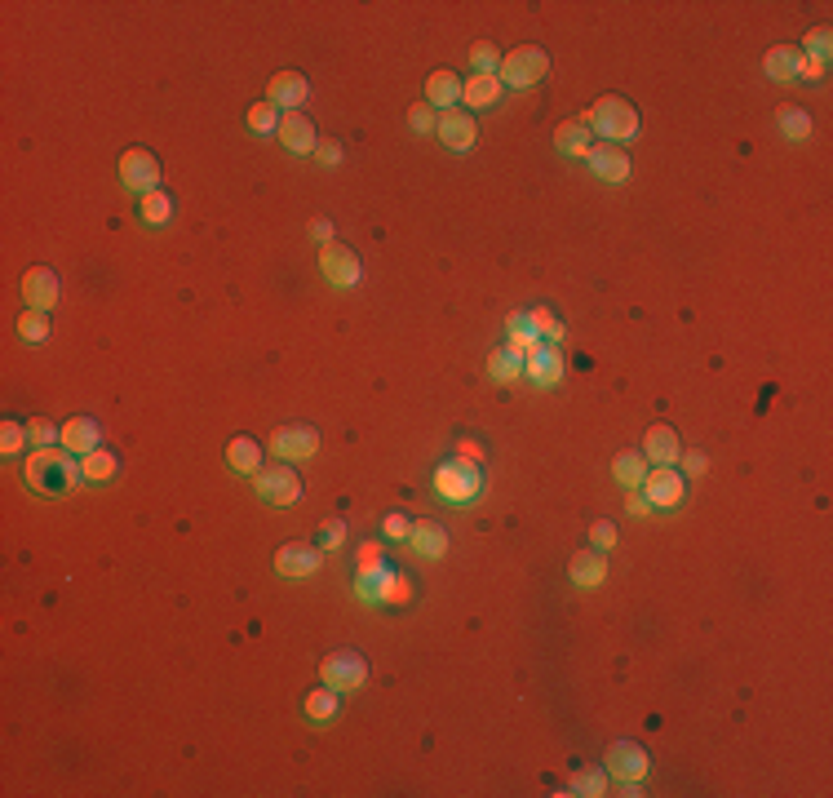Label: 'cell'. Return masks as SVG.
<instances>
[{
    "instance_id": "1",
    "label": "cell",
    "mask_w": 833,
    "mask_h": 798,
    "mask_svg": "<svg viewBox=\"0 0 833 798\" xmlns=\"http://www.w3.org/2000/svg\"><path fill=\"white\" fill-rule=\"evenodd\" d=\"M76 479H85V475H80V462L67 457V448H36L23 470V484L40 497H63V493H71Z\"/></svg>"
},
{
    "instance_id": "2",
    "label": "cell",
    "mask_w": 833,
    "mask_h": 798,
    "mask_svg": "<svg viewBox=\"0 0 833 798\" xmlns=\"http://www.w3.org/2000/svg\"><path fill=\"white\" fill-rule=\"evenodd\" d=\"M581 120L590 125V133H599L603 142H616V147L639 138V107L630 98H616V94L599 98Z\"/></svg>"
},
{
    "instance_id": "3",
    "label": "cell",
    "mask_w": 833,
    "mask_h": 798,
    "mask_svg": "<svg viewBox=\"0 0 833 798\" xmlns=\"http://www.w3.org/2000/svg\"><path fill=\"white\" fill-rule=\"evenodd\" d=\"M483 488V470L475 462H461V457H452V462H439L435 470V493L452 501V506H466V501H475Z\"/></svg>"
},
{
    "instance_id": "4",
    "label": "cell",
    "mask_w": 833,
    "mask_h": 798,
    "mask_svg": "<svg viewBox=\"0 0 833 798\" xmlns=\"http://www.w3.org/2000/svg\"><path fill=\"white\" fill-rule=\"evenodd\" d=\"M253 488H257V497L275 510H289V506H297V497H302V479H297V470L289 462L262 466L253 475Z\"/></svg>"
},
{
    "instance_id": "5",
    "label": "cell",
    "mask_w": 833,
    "mask_h": 798,
    "mask_svg": "<svg viewBox=\"0 0 833 798\" xmlns=\"http://www.w3.org/2000/svg\"><path fill=\"white\" fill-rule=\"evenodd\" d=\"M545 71H550V54H545L541 45H519L514 54L501 58V85L510 89H532L537 80H545Z\"/></svg>"
},
{
    "instance_id": "6",
    "label": "cell",
    "mask_w": 833,
    "mask_h": 798,
    "mask_svg": "<svg viewBox=\"0 0 833 798\" xmlns=\"http://www.w3.org/2000/svg\"><path fill=\"white\" fill-rule=\"evenodd\" d=\"M320 683L333 692H359L368 683V661L359 657L355 648H337L328 652L324 665H320Z\"/></svg>"
},
{
    "instance_id": "7",
    "label": "cell",
    "mask_w": 833,
    "mask_h": 798,
    "mask_svg": "<svg viewBox=\"0 0 833 798\" xmlns=\"http://www.w3.org/2000/svg\"><path fill=\"white\" fill-rule=\"evenodd\" d=\"M120 182L133 196H151V191H160V160L147 147H129L120 156Z\"/></svg>"
},
{
    "instance_id": "8",
    "label": "cell",
    "mask_w": 833,
    "mask_h": 798,
    "mask_svg": "<svg viewBox=\"0 0 833 798\" xmlns=\"http://www.w3.org/2000/svg\"><path fill=\"white\" fill-rule=\"evenodd\" d=\"M324 564V550L311 546V541H289V546L275 550V572H280L284 581H306L315 577Z\"/></svg>"
},
{
    "instance_id": "9",
    "label": "cell",
    "mask_w": 833,
    "mask_h": 798,
    "mask_svg": "<svg viewBox=\"0 0 833 798\" xmlns=\"http://www.w3.org/2000/svg\"><path fill=\"white\" fill-rule=\"evenodd\" d=\"M639 493L647 497V506H652V510H674L678 501H683V493H687V479L678 475L674 466H652Z\"/></svg>"
},
{
    "instance_id": "10",
    "label": "cell",
    "mask_w": 833,
    "mask_h": 798,
    "mask_svg": "<svg viewBox=\"0 0 833 798\" xmlns=\"http://www.w3.org/2000/svg\"><path fill=\"white\" fill-rule=\"evenodd\" d=\"M320 271H324V280L333 284V289H355L359 284V275H364V266H359V253L355 249H346V244H324L320 249Z\"/></svg>"
},
{
    "instance_id": "11",
    "label": "cell",
    "mask_w": 833,
    "mask_h": 798,
    "mask_svg": "<svg viewBox=\"0 0 833 798\" xmlns=\"http://www.w3.org/2000/svg\"><path fill=\"white\" fill-rule=\"evenodd\" d=\"M18 289H23V306H32V311H45V315H49V306L63 298V280H58L54 266H27Z\"/></svg>"
},
{
    "instance_id": "12",
    "label": "cell",
    "mask_w": 833,
    "mask_h": 798,
    "mask_svg": "<svg viewBox=\"0 0 833 798\" xmlns=\"http://www.w3.org/2000/svg\"><path fill=\"white\" fill-rule=\"evenodd\" d=\"M585 160H590V169H594V178H603L608 187H621V182H630V151L625 147H616V142H594L590 151H585Z\"/></svg>"
},
{
    "instance_id": "13",
    "label": "cell",
    "mask_w": 833,
    "mask_h": 798,
    "mask_svg": "<svg viewBox=\"0 0 833 798\" xmlns=\"http://www.w3.org/2000/svg\"><path fill=\"white\" fill-rule=\"evenodd\" d=\"M271 453L280 457V462H306V457L320 453V431L315 426H280L271 439Z\"/></svg>"
},
{
    "instance_id": "14",
    "label": "cell",
    "mask_w": 833,
    "mask_h": 798,
    "mask_svg": "<svg viewBox=\"0 0 833 798\" xmlns=\"http://www.w3.org/2000/svg\"><path fill=\"white\" fill-rule=\"evenodd\" d=\"M439 142H444L448 151H457V156H466L470 147H475V138H479V125H475V116H470L466 107H452V111H439Z\"/></svg>"
},
{
    "instance_id": "15",
    "label": "cell",
    "mask_w": 833,
    "mask_h": 798,
    "mask_svg": "<svg viewBox=\"0 0 833 798\" xmlns=\"http://www.w3.org/2000/svg\"><path fill=\"white\" fill-rule=\"evenodd\" d=\"M306 94H311V80L302 71H275L271 85H266V102L280 111H302Z\"/></svg>"
},
{
    "instance_id": "16",
    "label": "cell",
    "mask_w": 833,
    "mask_h": 798,
    "mask_svg": "<svg viewBox=\"0 0 833 798\" xmlns=\"http://www.w3.org/2000/svg\"><path fill=\"white\" fill-rule=\"evenodd\" d=\"M280 142L293 156H315L320 151V133H315L311 116H302V111H284L280 116Z\"/></svg>"
},
{
    "instance_id": "17",
    "label": "cell",
    "mask_w": 833,
    "mask_h": 798,
    "mask_svg": "<svg viewBox=\"0 0 833 798\" xmlns=\"http://www.w3.org/2000/svg\"><path fill=\"white\" fill-rule=\"evenodd\" d=\"M523 377H528L532 386H554L563 377V355L554 342H537L528 351V360H523Z\"/></svg>"
},
{
    "instance_id": "18",
    "label": "cell",
    "mask_w": 833,
    "mask_h": 798,
    "mask_svg": "<svg viewBox=\"0 0 833 798\" xmlns=\"http://www.w3.org/2000/svg\"><path fill=\"white\" fill-rule=\"evenodd\" d=\"M608 772L621 781H643L647 776V750L634 741H612L608 745Z\"/></svg>"
},
{
    "instance_id": "19",
    "label": "cell",
    "mask_w": 833,
    "mask_h": 798,
    "mask_svg": "<svg viewBox=\"0 0 833 798\" xmlns=\"http://www.w3.org/2000/svg\"><path fill=\"white\" fill-rule=\"evenodd\" d=\"M501 94H506L501 76H470V80H461V107H466L470 116H475V111L497 107Z\"/></svg>"
},
{
    "instance_id": "20",
    "label": "cell",
    "mask_w": 833,
    "mask_h": 798,
    "mask_svg": "<svg viewBox=\"0 0 833 798\" xmlns=\"http://www.w3.org/2000/svg\"><path fill=\"white\" fill-rule=\"evenodd\" d=\"M802 49L798 45H776L771 54L763 58V71H767V80H776V85H798L802 80Z\"/></svg>"
},
{
    "instance_id": "21",
    "label": "cell",
    "mask_w": 833,
    "mask_h": 798,
    "mask_svg": "<svg viewBox=\"0 0 833 798\" xmlns=\"http://www.w3.org/2000/svg\"><path fill=\"white\" fill-rule=\"evenodd\" d=\"M643 457H647V466H678L683 444H678L674 426H652L647 439H643Z\"/></svg>"
},
{
    "instance_id": "22",
    "label": "cell",
    "mask_w": 833,
    "mask_h": 798,
    "mask_svg": "<svg viewBox=\"0 0 833 798\" xmlns=\"http://www.w3.org/2000/svg\"><path fill=\"white\" fill-rule=\"evenodd\" d=\"M408 546H413L421 559H444L448 532H444V524H435V519H417V524L408 528Z\"/></svg>"
},
{
    "instance_id": "23",
    "label": "cell",
    "mask_w": 833,
    "mask_h": 798,
    "mask_svg": "<svg viewBox=\"0 0 833 798\" xmlns=\"http://www.w3.org/2000/svg\"><path fill=\"white\" fill-rule=\"evenodd\" d=\"M568 577L577 581L581 590L603 586V577H608V559H603V550H594V546L577 550V555H572V564H568Z\"/></svg>"
},
{
    "instance_id": "24",
    "label": "cell",
    "mask_w": 833,
    "mask_h": 798,
    "mask_svg": "<svg viewBox=\"0 0 833 798\" xmlns=\"http://www.w3.org/2000/svg\"><path fill=\"white\" fill-rule=\"evenodd\" d=\"M63 448H67V453H80V457L102 448L98 417H71V422H63Z\"/></svg>"
},
{
    "instance_id": "25",
    "label": "cell",
    "mask_w": 833,
    "mask_h": 798,
    "mask_svg": "<svg viewBox=\"0 0 833 798\" xmlns=\"http://www.w3.org/2000/svg\"><path fill=\"white\" fill-rule=\"evenodd\" d=\"M426 107H435V111H452V107H461V80L452 76L448 67L430 71V80H426Z\"/></svg>"
},
{
    "instance_id": "26",
    "label": "cell",
    "mask_w": 833,
    "mask_h": 798,
    "mask_svg": "<svg viewBox=\"0 0 833 798\" xmlns=\"http://www.w3.org/2000/svg\"><path fill=\"white\" fill-rule=\"evenodd\" d=\"M355 595L364 603H386L390 595H395V568H390V564L364 568V572H359V581H355Z\"/></svg>"
},
{
    "instance_id": "27",
    "label": "cell",
    "mask_w": 833,
    "mask_h": 798,
    "mask_svg": "<svg viewBox=\"0 0 833 798\" xmlns=\"http://www.w3.org/2000/svg\"><path fill=\"white\" fill-rule=\"evenodd\" d=\"M647 457L643 453H634V448H625V453H616L612 457V475H616V484L625 488V493H639L643 488V479H647Z\"/></svg>"
},
{
    "instance_id": "28",
    "label": "cell",
    "mask_w": 833,
    "mask_h": 798,
    "mask_svg": "<svg viewBox=\"0 0 833 798\" xmlns=\"http://www.w3.org/2000/svg\"><path fill=\"white\" fill-rule=\"evenodd\" d=\"M594 147V133L585 120H568V125H559L554 129V151H563V156H572V160H585V151Z\"/></svg>"
},
{
    "instance_id": "29",
    "label": "cell",
    "mask_w": 833,
    "mask_h": 798,
    "mask_svg": "<svg viewBox=\"0 0 833 798\" xmlns=\"http://www.w3.org/2000/svg\"><path fill=\"white\" fill-rule=\"evenodd\" d=\"M523 360H528V351H523L519 342L497 346V351L488 355V377H497V382H514V377H523Z\"/></svg>"
},
{
    "instance_id": "30",
    "label": "cell",
    "mask_w": 833,
    "mask_h": 798,
    "mask_svg": "<svg viewBox=\"0 0 833 798\" xmlns=\"http://www.w3.org/2000/svg\"><path fill=\"white\" fill-rule=\"evenodd\" d=\"M226 466H231L235 475H257V470H262V448H257V439L235 435L231 444H226Z\"/></svg>"
},
{
    "instance_id": "31",
    "label": "cell",
    "mask_w": 833,
    "mask_h": 798,
    "mask_svg": "<svg viewBox=\"0 0 833 798\" xmlns=\"http://www.w3.org/2000/svg\"><path fill=\"white\" fill-rule=\"evenodd\" d=\"M80 475H85V484H111L120 475V457L111 448H94L80 457Z\"/></svg>"
},
{
    "instance_id": "32",
    "label": "cell",
    "mask_w": 833,
    "mask_h": 798,
    "mask_svg": "<svg viewBox=\"0 0 833 798\" xmlns=\"http://www.w3.org/2000/svg\"><path fill=\"white\" fill-rule=\"evenodd\" d=\"M337 697L342 692H333V688H315V692H306V701H302V710H306V719L311 723H333L337 719Z\"/></svg>"
},
{
    "instance_id": "33",
    "label": "cell",
    "mask_w": 833,
    "mask_h": 798,
    "mask_svg": "<svg viewBox=\"0 0 833 798\" xmlns=\"http://www.w3.org/2000/svg\"><path fill=\"white\" fill-rule=\"evenodd\" d=\"M568 794H581V798L608 794V767H577L568 781Z\"/></svg>"
},
{
    "instance_id": "34",
    "label": "cell",
    "mask_w": 833,
    "mask_h": 798,
    "mask_svg": "<svg viewBox=\"0 0 833 798\" xmlns=\"http://www.w3.org/2000/svg\"><path fill=\"white\" fill-rule=\"evenodd\" d=\"M169 218H173L169 191H151V196H142V222H147V227H164Z\"/></svg>"
},
{
    "instance_id": "35",
    "label": "cell",
    "mask_w": 833,
    "mask_h": 798,
    "mask_svg": "<svg viewBox=\"0 0 833 798\" xmlns=\"http://www.w3.org/2000/svg\"><path fill=\"white\" fill-rule=\"evenodd\" d=\"M780 133H785L789 142H802V138H811V116L802 107H780Z\"/></svg>"
},
{
    "instance_id": "36",
    "label": "cell",
    "mask_w": 833,
    "mask_h": 798,
    "mask_svg": "<svg viewBox=\"0 0 833 798\" xmlns=\"http://www.w3.org/2000/svg\"><path fill=\"white\" fill-rule=\"evenodd\" d=\"M27 444H32L27 426H23V422H14V417H5V422H0V453H5V457H18Z\"/></svg>"
},
{
    "instance_id": "37",
    "label": "cell",
    "mask_w": 833,
    "mask_h": 798,
    "mask_svg": "<svg viewBox=\"0 0 833 798\" xmlns=\"http://www.w3.org/2000/svg\"><path fill=\"white\" fill-rule=\"evenodd\" d=\"M18 337L23 342H45L49 337V315L45 311H32V306H23V315H18Z\"/></svg>"
},
{
    "instance_id": "38",
    "label": "cell",
    "mask_w": 833,
    "mask_h": 798,
    "mask_svg": "<svg viewBox=\"0 0 833 798\" xmlns=\"http://www.w3.org/2000/svg\"><path fill=\"white\" fill-rule=\"evenodd\" d=\"M506 329H510V342H519L523 351H532V346L541 342V337H537V329H532V311H510Z\"/></svg>"
},
{
    "instance_id": "39",
    "label": "cell",
    "mask_w": 833,
    "mask_h": 798,
    "mask_svg": "<svg viewBox=\"0 0 833 798\" xmlns=\"http://www.w3.org/2000/svg\"><path fill=\"white\" fill-rule=\"evenodd\" d=\"M802 58H811V63H829V49H833V32L829 27H811L807 40H802Z\"/></svg>"
},
{
    "instance_id": "40",
    "label": "cell",
    "mask_w": 833,
    "mask_h": 798,
    "mask_svg": "<svg viewBox=\"0 0 833 798\" xmlns=\"http://www.w3.org/2000/svg\"><path fill=\"white\" fill-rule=\"evenodd\" d=\"M470 67H475V76H497V71H501V54H497V45L479 40V45L470 49Z\"/></svg>"
},
{
    "instance_id": "41",
    "label": "cell",
    "mask_w": 833,
    "mask_h": 798,
    "mask_svg": "<svg viewBox=\"0 0 833 798\" xmlns=\"http://www.w3.org/2000/svg\"><path fill=\"white\" fill-rule=\"evenodd\" d=\"M27 435H32V444H36V448L63 444V426H54L49 417H32V422H27Z\"/></svg>"
},
{
    "instance_id": "42",
    "label": "cell",
    "mask_w": 833,
    "mask_h": 798,
    "mask_svg": "<svg viewBox=\"0 0 833 798\" xmlns=\"http://www.w3.org/2000/svg\"><path fill=\"white\" fill-rule=\"evenodd\" d=\"M532 329H537L541 342H559V337H563V320L550 311V306H537V311H532Z\"/></svg>"
},
{
    "instance_id": "43",
    "label": "cell",
    "mask_w": 833,
    "mask_h": 798,
    "mask_svg": "<svg viewBox=\"0 0 833 798\" xmlns=\"http://www.w3.org/2000/svg\"><path fill=\"white\" fill-rule=\"evenodd\" d=\"M280 107H271V102H257L249 107V129L253 133H280V116H275Z\"/></svg>"
},
{
    "instance_id": "44",
    "label": "cell",
    "mask_w": 833,
    "mask_h": 798,
    "mask_svg": "<svg viewBox=\"0 0 833 798\" xmlns=\"http://www.w3.org/2000/svg\"><path fill=\"white\" fill-rule=\"evenodd\" d=\"M408 125H413V133H435L439 111H435V107H426V102H417V107L408 111Z\"/></svg>"
},
{
    "instance_id": "45",
    "label": "cell",
    "mask_w": 833,
    "mask_h": 798,
    "mask_svg": "<svg viewBox=\"0 0 833 798\" xmlns=\"http://www.w3.org/2000/svg\"><path fill=\"white\" fill-rule=\"evenodd\" d=\"M590 541H594V550H603V555H608V550L616 546V524H612V519H594V524H590Z\"/></svg>"
},
{
    "instance_id": "46",
    "label": "cell",
    "mask_w": 833,
    "mask_h": 798,
    "mask_svg": "<svg viewBox=\"0 0 833 798\" xmlns=\"http://www.w3.org/2000/svg\"><path fill=\"white\" fill-rule=\"evenodd\" d=\"M346 541V524L342 519H328V524L320 528V550H337Z\"/></svg>"
},
{
    "instance_id": "47",
    "label": "cell",
    "mask_w": 833,
    "mask_h": 798,
    "mask_svg": "<svg viewBox=\"0 0 833 798\" xmlns=\"http://www.w3.org/2000/svg\"><path fill=\"white\" fill-rule=\"evenodd\" d=\"M408 528H413V519L399 515V510H395V515H386V524H382V532L390 541H408Z\"/></svg>"
},
{
    "instance_id": "48",
    "label": "cell",
    "mask_w": 833,
    "mask_h": 798,
    "mask_svg": "<svg viewBox=\"0 0 833 798\" xmlns=\"http://www.w3.org/2000/svg\"><path fill=\"white\" fill-rule=\"evenodd\" d=\"M315 160H320V165H337V160H342V142L324 138V142H320V151H315Z\"/></svg>"
},
{
    "instance_id": "49",
    "label": "cell",
    "mask_w": 833,
    "mask_h": 798,
    "mask_svg": "<svg viewBox=\"0 0 833 798\" xmlns=\"http://www.w3.org/2000/svg\"><path fill=\"white\" fill-rule=\"evenodd\" d=\"M678 462H683L687 475H705V470H709V457H705V453H683Z\"/></svg>"
},
{
    "instance_id": "50",
    "label": "cell",
    "mask_w": 833,
    "mask_h": 798,
    "mask_svg": "<svg viewBox=\"0 0 833 798\" xmlns=\"http://www.w3.org/2000/svg\"><path fill=\"white\" fill-rule=\"evenodd\" d=\"M311 235H315L320 244H333V222H328V218H315V222H311Z\"/></svg>"
},
{
    "instance_id": "51",
    "label": "cell",
    "mask_w": 833,
    "mask_h": 798,
    "mask_svg": "<svg viewBox=\"0 0 833 798\" xmlns=\"http://www.w3.org/2000/svg\"><path fill=\"white\" fill-rule=\"evenodd\" d=\"M630 510H634V515H647L652 506H647V497H643V493H630Z\"/></svg>"
}]
</instances>
